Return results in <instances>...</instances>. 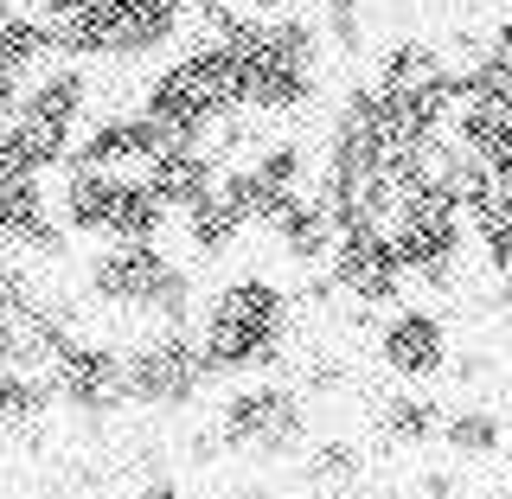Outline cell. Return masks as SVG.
<instances>
[{
	"instance_id": "1",
	"label": "cell",
	"mask_w": 512,
	"mask_h": 499,
	"mask_svg": "<svg viewBox=\"0 0 512 499\" xmlns=\"http://www.w3.org/2000/svg\"><path fill=\"white\" fill-rule=\"evenodd\" d=\"M295 333V295L269 276H237L199 308V346L212 378H269Z\"/></svg>"
},
{
	"instance_id": "2",
	"label": "cell",
	"mask_w": 512,
	"mask_h": 499,
	"mask_svg": "<svg viewBox=\"0 0 512 499\" xmlns=\"http://www.w3.org/2000/svg\"><path fill=\"white\" fill-rule=\"evenodd\" d=\"M90 301L116 314H135L148 327H199V282L180 256H167L160 237L148 244H103L84 263Z\"/></svg>"
},
{
	"instance_id": "3",
	"label": "cell",
	"mask_w": 512,
	"mask_h": 499,
	"mask_svg": "<svg viewBox=\"0 0 512 499\" xmlns=\"http://www.w3.org/2000/svg\"><path fill=\"white\" fill-rule=\"evenodd\" d=\"M314 442V410L295 384L282 378H244L237 391H224L218 404V448L250 468H282V461L308 455Z\"/></svg>"
},
{
	"instance_id": "4",
	"label": "cell",
	"mask_w": 512,
	"mask_h": 499,
	"mask_svg": "<svg viewBox=\"0 0 512 499\" xmlns=\"http://www.w3.org/2000/svg\"><path fill=\"white\" fill-rule=\"evenodd\" d=\"M212 384V359L199 346V327H148L128 346V397L141 410H192Z\"/></svg>"
},
{
	"instance_id": "5",
	"label": "cell",
	"mask_w": 512,
	"mask_h": 499,
	"mask_svg": "<svg viewBox=\"0 0 512 499\" xmlns=\"http://www.w3.org/2000/svg\"><path fill=\"white\" fill-rule=\"evenodd\" d=\"M391 237H397V250H404V263H410L416 282L455 288L461 282V256H468V244H474V224H468V212H461L455 199H442V192H416V199L397 205Z\"/></svg>"
},
{
	"instance_id": "6",
	"label": "cell",
	"mask_w": 512,
	"mask_h": 499,
	"mask_svg": "<svg viewBox=\"0 0 512 499\" xmlns=\"http://www.w3.org/2000/svg\"><path fill=\"white\" fill-rule=\"evenodd\" d=\"M327 282L340 288V301H352V308H397L416 276H410L404 250H397V237L378 231V224H365V231H340Z\"/></svg>"
},
{
	"instance_id": "7",
	"label": "cell",
	"mask_w": 512,
	"mask_h": 499,
	"mask_svg": "<svg viewBox=\"0 0 512 499\" xmlns=\"http://www.w3.org/2000/svg\"><path fill=\"white\" fill-rule=\"evenodd\" d=\"M45 372L58 384V410H71V416H96L103 423V416L135 404L128 397V352L103 346V340H71Z\"/></svg>"
},
{
	"instance_id": "8",
	"label": "cell",
	"mask_w": 512,
	"mask_h": 499,
	"mask_svg": "<svg viewBox=\"0 0 512 499\" xmlns=\"http://www.w3.org/2000/svg\"><path fill=\"white\" fill-rule=\"evenodd\" d=\"M378 365L397 384H436L455 365V340H448V320L423 301H397L378 327Z\"/></svg>"
},
{
	"instance_id": "9",
	"label": "cell",
	"mask_w": 512,
	"mask_h": 499,
	"mask_svg": "<svg viewBox=\"0 0 512 499\" xmlns=\"http://www.w3.org/2000/svg\"><path fill=\"white\" fill-rule=\"evenodd\" d=\"M372 84L391 90V96H410V103L455 109V58H442L436 45H423V39H397L391 52L378 58Z\"/></svg>"
},
{
	"instance_id": "10",
	"label": "cell",
	"mask_w": 512,
	"mask_h": 499,
	"mask_svg": "<svg viewBox=\"0 0 512 499\" xmlns=\"http://www.w3.org/2000/svg\"><path fill=\"white\" fill-rule=\"evenodd\" d=\"M224 167L231 160L218 154V141H199V148H173V154H154L148 167H141V180H148L160 192V205H167L173 218L192 212L199 199H212L218 180H224Z\"/></svg>"
},
{
	"instance_id": "11",
	"label": "cell",
	"mask_w": 512,
	"mask_h": 499,
	"mask_svg": "<svg viewBox=\"0 0 512 499\" xmlns=\"http://www.w3.org/2000/svg\"><path fill=\"white\" fill-rule=\"evenodd\" d=\"M269 237H276V250L301 269V276H320V269L333 263L340 224H333V212H327L320 192H295V199L276 212V224H269Z\"/></svg>"
},
{
	"instance_id": "12",
	"label": "cell",
	"mask_w": 512,
	"mask_h": 499,
	"mask_svg": "<svg viewBox=\"0 0 512 499\" xmlns=\"http://www.w3.org/2000/svg\"><path fill=\"white\" fill-rule=\"evenodd\" d=\"M71 148H77V128L39 116V109H26V103L0 122V160L20 167V173H39V180H52V173L71 167Z\"/></svg>"
},
{
	"instance_id": "13",
	"label": "cell",
	"mask_w": 512,
	"mask_h": 499,
	"mask_svg": "<svg viewBox=\"0 0 512 499\" xmlns=\"http://www.w3.org/2000/svg\"><path fill=\"white\" fill-rule=\"evenodd\" d=\"M116 186H122V173L64 167V173H58V205H52V212L64 218V231H71V237L103 244V237H109V205H116Z\"/></svg>"
},
{
	"instance_id": "14",
	"label": "cell",
	"mask_w": 512,
	"mask_h": 499,
	"mask_svg": "<svg viewBox=\"0 0 512 499\" xmlns=\"http://www.w3.org/2000/svg\"><path fill=\"white\" fill-rule=\"evenodd\" d=\"M58 410V384L45 365H13L0 378V436H39Z\"/></svg>"
},
{
	"instance_id": "15",
	"label": "cell",
	"mask_w": 512,
	"mask_h": 499,
	"mask_svg": "<svg viewBox=\"0 0 512 499\" xmlns=\"http://www.w3.org/2000/svg\"><path fill=\"white\" fill-rule=\"evenodd\" d=\"M90 96H96L90 71L77 58H58V64H45V71L26 84V109H39V116H52L64 128H84L90 122Z\"/></svg>"
},
{
	"instance_id": "16",
	"label": "cell",
	"mask_w": 512,
	"mask_h": 499,
	"mask_svg": "<svg viewBox=\"0 0 512 499\" xmlns=\"http://www.w3.org/2000/svg\"><path fill=\"white\" fill-rule=\"evenodd\" d=\"M173 212L160 205V192L141 180V173H122L116 205H109V237L103 244H148V237H167Z\"/></svg>"
},
{
	"instance_id": "17",
	"label": "cell",
	"mask_w": 512,
	"mask_h": 499,
	"mask_svg": "<svg viewBox=\"0 0 512 499\" xmlns=\"http://www.w3.org/2000/svg\"><path fill=\"white\" fill-rule=\"evenodd\" d=\"M218 192L237 205V218H244L250 231H269V224H276V212L295 199V192L276 186L263 167H256V160H231V167H224V180H218Z\"/></svg>"
},
{
	"instance_id": "18",
	"label": "cell",
	"mask_w": 512,
	"mask_h": 499,
	"mask_svg": "<svg viewBox=\"0 0 512 499\" xmlns=\"http://www.w3.org/2000/svg\"><path fill=\"white\" fill-rule=\"evenodd\" d=\"M442 436V410L429 397H416V384H404L397 397L378 404V442L384 448H423Z\"/></svg>"
},
{
	"instance_id": "19",
	"label": "cell",
	"mask_w": 512,
	"mask_h": 499,
	"mask_svg": "<svg viewBox=\"0 0 512 499\" xmlns=\"http://www.w3.org/2000/svg\"><path fill=\"white\" fill-rule=\"evenodd\" d=\"M180 231H186V250L192 256H224V250L244 244L250 224L237 218V205L224 199V192H212V199H199L192 212H180Z\"/></svg>"
},
{
	"instance_id": "20",
	"label": "cell",
	"mask_w": 512,
	"mask_h": 499,
	"mask_svg": "<svg viewBox=\"0 0 512 499\" xmlns=\"http://www.w3.org/2000/svg\"><path fill=\"white\" fill-rule=\"evenodd\" d=\"M442 442L455 448L461 461H487V455H500V448H506V423L493 410L468 404V410H448L442 416Z\"/></svg>"
},
{
	"instance_id": "21",
	"label": "cell",
	"mask_w": 512,
	"mask_h": 499,
	"mask_svg": "<svg viewBox=\"0 0 512 499\" xmlns=\"http://www.w3.org/2000/svg\"><path fill=\"white\" fill-rule=\"evenodd\" d=\"M301 474H308V487H320V493H352V487H359V480H365V455H359V442H308V468H301Z\"/></svg>"
},
{
	"instance_id": "22",
	"label": "cell",
	"mask_w": 512,
	"mask_h": 499,
	"mask_svg": "<svg viewBox=\"0 0 512 499\" xmlns=\"http://www.w3.org/2000/svg\"><path fill=\"white\" fill-rule=\"evenodd\" d=\"M455 71L461 77H468V84L474 90H487V96H506V103H512V45H480V52L468 58V64H455Z\"/></svg>"
},
{
	"instance_id": "23",
	"label": "cell",
	"mask_w": 512,
	"mask_h": 499,
	"mask_svg": "<svg viewBox=\"0 0 512 499\" xmlns=\"http://www.w3.org/2000/svg\"><path fill=\"white\" fill-rule=\"evenodd\" d=\"M320 32H327V45L333 52H359L365 45V20H359V0H327V7H320Z\"/></svg>"
},
{
	"instance_id": "24",
	"label": "cell",
	"mask_w": 512,
	"mask_h": 499,
	"mask_svg": "<svg viewBox=\"0 0 512 499\" xmlns=\"http://www.w3.org/2000/svg\"><path fill=\"white\" fill-rule=\"evenodd\" d=\"M32 301H39V288H32L20 250H0V314H26Z\"/></svg>"
},
{
	"instance_id": "25",
	"label": "cell",
	"mask_w": 512,
	"mask_h": 499,
	"mask_svg": "<svg viewBox=\"0 0 512 499\" xmlns=\"http://www.w3.org/2000/svg\"><path fill=\"white\" fill-rule=\"evenodd\" d=\"M474 244H480V256H487V269H493V276L512 282V218L487 224V231H474Z\"/></svg>"
},
{
	"instance_id": "26",
	"label": "cell",
	"mask_w": 512,
	"mask_h": 499,
	"mask_svg": "<svg viewBox=\"0 0 512 499\" xmlns=\"http://www.w3.org/2000/svg\"><path fill=\"white\" fill-rule=\"evenodd\" d=\"M13 365H26V320L20 314H0V378H7Z\"/></svg>"
},
{
	"instance_id": "27",
	"label": "cell",
	"mask_w": 512,
	"mask_h": 499,
	"mask_svg": "<svg viewBox=\"0 0 512 499\" xmlns=\"http://www.w3.org/2000/svg\"><path fill=\"white\" fill-rule=\"evenodd\" d=\"M90 0H20V13H32V20H45V26H64L71 13H84Z\"/></svg>"
},
{
	"instance_id": "28",
	"label": "cell",
	"mask_w": 512,
	"mask_h": 499,
	"mask_svg": "<svg viewBox=\"0 0 512 499\" xmlns=\"http://www.w3.org/2000/svg\"><path fill=\"white\" fill-rule=\"evenodd\" d=\"M135 499H186V487H180V480H141Z\"/></svg>"
},
{
	"instance_id": "29",
	"label": "cell",
	"mask_w": 512,
	"mask_h": 499,
	"mask_svg": "<svg viewBox=\"0 0 512 499\" xmlns=\"http://www.w3.org/2000/svg\"><path fill=\"white\" fill-rule=\"evenodd\" d=\"M224 7H244V13H263V20H269V13H282L288 0H224Z\"/></svg>"
},
{
	"instance_id": "30",
	"label": "cell",
	"mask_w": 512,
	"mask_h": 499,
	"mask_svg": "<svg viewBox=\"0 0 512 499\" xmlns=\"http://www.w3.org/2000/svg\"><path fill=\"white\" fill-rule=\"evenodd\" d=\"M493 45H512V13H506L500 26H493Z\"/></svg>"
},
{
	"instance_id": "31",
	"label": "cell",
	"mask_w": 512,
	"mask_h": 499,
	"mask_svg": "<svg viewBox=\"0 0 512 499\" xmlns=\"http://www.w3.org/2000/svg\"><path fill=\"white\" fill-rule=\"evenodd\" d=\"M244 499H282L276 487H244Z\"/></svg>"
},
{
	"instance_id": "32",
	"label": "cell",
	"mask_w": 512,
	"mask_h": 499,
	"mask_svg": "<svg viewBox=\"0 0 512 499\" xmlns=\"http://www.w3.org/2000/svg\"><path fill=\"white\" fill-rule=\"evenodd\" d=\"M7 180H13V167H7V160H0V199H7Z\"/></svg>"
},
{
	"instance_id": "33",
	"label": "cell",
	"mask_w": 512,
	"mask_h": 499,
	"mask_svg": "<svg viewBox=\"0 0 512 499\" xmlns=\"http://www.w3.org/2000/svg\"><path fill=\"white\" fill-rule=\"evenodd\" d=\"M13 13H20V0H0V20H13Z\"/></svg>"
},
{
	"instance_id": "34",
	"label": "cell",
	"mask_w": 512,
	"mask_h": 499,
	"mask_svg": "<svg viewBox=\"0 0 512 499\" xmlns=\"http://www.w3.org/2000/svg\"><path fill=\"white\" fill-rule=\"evenodd\" d=\"M333 499H372V493H359V487H352V493H333Z\"/></svg>"
}]
</instances>
